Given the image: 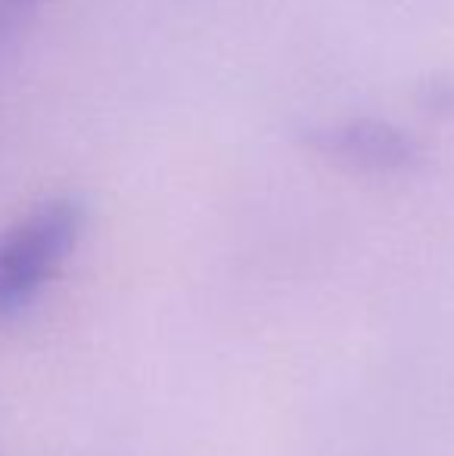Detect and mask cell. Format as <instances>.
<instances>
[{"mask_svg": "<svg viewBox=\"0 0 454 456\" xmlns=\"http://www.w3.org/2000/svg\"><path fill=\"white\" fill-rule=\"evenodd\" d=\"M311 152L361 175H411L426 162V150L411 131L383 118H340L299 134Z\"/></svg>", "mask_w": 454, "mask_h": 456, "instance_id": "cell-2", "label": "cell"}, {"mask_svg": "<svg viewBox=\"0 0 454 456\" xmlns=\"http://www.w3.org/2000/svg\"><path fill=\"white\" fill-rule=\"evenodd\" d=\"M85 224L87 205L78 196H54L0 233V320L37 298L75 252Z\"/></svg>", "mask_w": 454, "mask_h": 456, "instance_id": "cell-1", "label": "cell"}, {"mask_svg": "<svg viewBox=\"0 0 454 456\" xmlns=\"http://www.w3.org/2000/svg\"><path fill=\"white\" fill-rule=\"evenodd\" d=\"M424 109L433 115L454 112V85L451 81H433L430 94H424Z\"/></svg>", "mask_w": 454, "mask_h": 456, "instance_id": "cell-4", "label": "cell"}, {"mask_svg": "<svg viewBox=\"0 0 454 456\" xmlns=\"http://www.w3.org/2000/svg\"><path fill=\"white\" fill-rule=\"evenodd\" d=\"M41 4L44 0H0V35L16 28V25L22 22L25 16H31Z\"/></svg>", "mask_w": 454, "mask_h": 456, "instance_id": "cell-3", "label": "cell"}]
</instances>
